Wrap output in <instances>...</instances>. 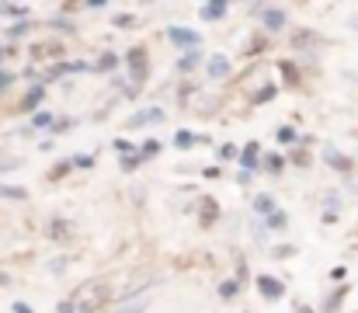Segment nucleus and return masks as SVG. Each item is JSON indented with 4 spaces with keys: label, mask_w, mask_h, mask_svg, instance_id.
I'll list each match as a JSON object with an SVG mask.
<instances>
[{
    "label": "nucleus",
    "mask_w": 358,
    "mask_h": 313,
    "mask_svg": "<svg viewBox=\"0 0 358 313\" xmlns=\"http://www.w3.org/2000/svg\"><path fill=\"white\" fill-rule=\"evenodd\" d=\"M73 300H77L80 313H101L112 303V286H108V279H91L73 293Z\"/></svg>",
    "instance_id": "obj_1"
},
{
    "label": "nucleus",
    "mask_w": 358,
    "mask_h": 313,
    "mask_svg": "<svg viewBox=\"0 0 358 313\" xmlns=\"http://www.w3.org/2000/svg\"><path fill=\"white\" fill-rule=\"evenodd\" d=\"M250 14L257 18V25L268 32V35H282L289 28V14L275 4H250Z\"/></svg>",
    "instance_id": "obj_2"
},
{
    "label": "nucleus",
    "mask_w": 358,
    "mask_h": 313,
    "mask_svg": "<svg viewBox=\"0 0 358 313\" xmlns=\"http://www.w3.org/2000/svg\"><path fill=\"white\" fill-rule=\"evenodd\" d=\"M122 60H125V70H129L132 88L139 91V88L146 84V77H150V56H146V49H143V46H132Z\"/></svg>",
    "instance_id": "obj_3"
},
{
    "label": "nucleus",
    "mask_w": 358,
    "mask_h": 313,
    "mask_svg": "<svg viewBox=\"0 0 358 313\" xmlns=\"http://www.w3.org/2000/svg\"><path fill=\"white\" fill-rule=\"evenodd\" d=\"M167 42L178 49V53H192V49H202V32L195 28H185V25H167L164 28Z\"/></svg>",
    "instance_id": "obj_4"
},
{
    "label": "nucleus",
    "mask_w": 358,
    "mask_h": 313,
    "mask_svg": "<svg viewBox=\"0 0 358 313\" xmlns=\"http://www.w3.org/2000/svg\"><path fill=\"white\" fill-rule=\"evenodd\" d=\"M28 56L35 60V63H63L66 60V46L63 42H35L31 49H28Z\"/></svg>",
    "instance_id": "obj_5"
},
{
    "label": "nucleus",
    "mask_w": 358,
    "mask_h": 313,
    "mask_svg": "<svg viewBox=\"0 0 358 313\" xmlns=\"http://www.w3.org/2000/svg\"><path fill=\"white\" fill-rule=\"evenodd\" d=\"M320 160H324L331 171H338V174H352V171H355V160H352L348 153H341L334 143H324V146H320Z\"/></svg>",
    "instance_id": "obj_6"
},
{
    "label": "nucleus",
    "mask_w": 358,
    "mask_h": 313,
    "mask_svg": "<svg viewBox=\"0 0 358 313\" xmlns=\"http://www.w3.org/2000/svg\"><path fill=\"white\" fill-rule=\"evenodd\" d=\"M160 122H167V111L157 108V104H150V108L132 111V115L125 118V129H146V125H160Z\"/></svg>",
    "instance_id": "obj_7"
},
{
    "label": "nucleus",
    "mask_w": 358,
    "mask_h": 313,
    "mask_svg": "<svg viewBox=\"0 0 358 313\" xmlns=\"http://www.w3.org/2000/svg\"><path fill=\"white\" fill-rule=\"evenodd\" d=\"M240 171H247V174L264 171V153H261V143L257 139L243 143V150H240Z\"/></svg>",
    "instance_id": "obj_8"
},
{
    "label": "nucleus",
    "mask_w": 358,
    "mask_h": 313,
    "mask_svg": "<svg viewBox=\"0 0 358 313\" xmlns=\"http://www.w3.org/2000/svg\"><path fill=\"white\" fill-rule=\"evenodd\" d=\"M254 286H257V293H261L268 303L285 300V282H282V279H275V275H254Z\"/></svg>",
    "instance_id": "obj_9"
},
{
    "label": "nucleus",
    "mask_w": 358,
    "mask_h": 313,
    "mask_svg": "<svg viewBox=\"0 0 358 313\" xmlns=\"http://www.w3.org/2000/svg\"><path fill=\"white\" fill-rule=\"evenodd\" d=\"M230 74H234V63H230V56L216 53V56H209V60H206V77H209V81H227Z\"/></svg>",
    "instance_id": "obj_10"
},
{
    "label": "nucleus",
    "mask_w": 358,
    "mask_h": 313,
    "mask_svg": "<svg viewBox=\"0 0 358 313\" xmlns=\"http://www.w3.org/2000/svg\"><path fill=\"white\" fill-rule=\"evenodd\" d=\"M42 102H45V84H31V88H28V95L17 102V111L35 115V111H42Z\"/></svg>",
    "instance_id": "obj_11"
},
{
    "label": "nucleus",
    "mask_w": 358,
    "mask_h": 313,
    "mask_svg": "<svg viewBox=\"0 0 358 313\" xmlns=\"http://www.w3.org/2000/svg\"><path fill=\"white\" fill-rule=\"evenodd\" d=\"M227 14H230V4H227V0H209V4L199 7V18H202L206 25H220Z\"/></svg>",
    "instance_id": "obj_12"
},
{
    "label": "nucleus",
    "mask_w": 358,
    "mask_h": 313,
    "mask_svg": "<svg viewBox=\"0 0 358 313\" xmlns=\"http://www.w3.org/2000/svg\"><path fill=\"white\" fill-rule=\"evenodd\" d=\"M317 42H320V35H317L313 28H292V32H289V46H292V53H303L306 46L313 49Z\"/></svg>",
    "instance_id": "obj_13"
},
{
    "label": "nucleus",
    "mask_w": 358,
    "mask_h": 313,
    "mask_svg": "<svg viewBox=\"0 0 358 313\" xmlns=\"http://www.w3.org/2000/svg\"><path fill=\"white\" fill-rule=\"evenodd\" d=\"M35 32V21L31 18H24V21H14V25H3V42H17V39H24V35H31Z\"/></svg>",
    "instance_id": "obj_14"
},
{
    "label": "nucleus",
    "mask_w": 358,
    "mask_h": 313,
    "mask_svg": "<svg viewBox=\"0 0 358 313\" xmlns=\"http://www.w3.org/2000/svg\"><path fill=\"white\" fill-rule=\"evenodd\" d=\"M348 293H352V286L345 282V286H338L327 300H324V307H320V313H341V307H345V300H348Z\"/></svg>",
    "instance_id": "obj_15"
},
{
    "label": "nucleus",
    "mask_w": 358,
    "mask_h": 313,
    "mask_svg": "<svg viewBox=\"0 0 358 313\" xmlns=\"http://www.w3.org/2000/svg\"><path fill=\"white\" fill-rule=\"evenodd\" d=\"M299 139H303V132H296V125H289V122H282L278 129H275V143L278 146H299Z\"/></svg>",
    "instance_id": "obj_16"
},
{
    "label": "nucleus",
    "mask_w": 358,
    "mask_h": 313,
    "mask_svg": "<svg viewBox=\"0 0 358 313\" xmlns=\"http://www.w3.org/2000/svg\"><path fill=\"white\" fill-rule=\"evenodd\" d=\"M119 63H125L119 53H112V49H105L98 60H94V74H115L119 70Z\"/></svg>",
    "instance_id": "obj_17"
},
{
    "label": "nucleus",
    "mask_w": 358,
    "mask_h": 313,
    "mask_svg": "<svg viewBox=\"0 0 358 313\" xmlns=\"http://www.w3.org/2000/svg\"><path fill=\"white\" fill-rule=\"evenodd\" d=\"M199 67H202V49L181 53V60L174 63V70H178V74H192V70H199Z\"/></svg>",
    "instance_id": "obj_18"
},
{
    "label": "nucleus",
    "mask_w": 358,
    "mask_h": 313,
    "mask_svg": "<svg viewBox=\"0 0 358 313\" xmlns=\"http://www.w3.org/2000/svg\"><path fill=\"white\" fill-rule=\"evenodd\" d=\"M171 146H174V150H192V146H199V132H192V129H178V132L171 136Z\"/></svg>",
    "instance_id": "obj_19"
},
{
    "label": "nucleus",
    "mask_w": 358,
    "mask_h": 313,
    "mask_svg": "<svg viewBox=\"0 0 358 313\" xmlns=\"http://www.w3.org/2000/svg\"><path fill=\"white\" fill-rule=\"evenodd\" d=\"M199 223L202 226H213L216 219H220V206H216V199H209V195H202V206H199Z\"/></svg>",
    "instance_id": "obj_20"
},
{
    "label": "nucleus",
    "mask_w": 358,
    "mask_h": 313,
    "mask_svg": "<svg viewBox=\"0 0 358 313\" xmlns=\"http://www.w3.org/2000/svg\"><path fill=\"white\" fill-rule=\"evenodd\" d=\"M52 125H56V115L49 111V108H42V111H35L31 118H28V129L35 132V129H49L52 132Z\"/></svg>",
    "instance_id": "obj_21"
},
{
    "label": "nucleus",
    "mask_w": 358,
    "mask_h": 313,
    "mask_svg": "<svg viewBox=\"0 0 358 313\" xmlns=\"http://www.w3.org/2000/svg\"><path fill=\"white\" fill-rule=\"evenodd\" d=\"M0 199H7V202H28V188H24V185H7V181H0Z\"/></svg>",
    "instance_id": "obj_22"
},
{
    "label": "nucleus",
    "mask_w": 358,
    "mask_h": 313,
    "mask_svg": "<svg viewBox=\"0 0 358 313\" xmlns=\"http://www.w3.org/2000/svg\"><path fill=\"white\" fill-rule=\"evenodd\" d=\"M240 150L243 146H237V143H220L216 157H220V164H240Z\"/></svg>",
    "instance_id": "obj_23"
},
{
    "label": "nucleus",
    "mask_w": 358,
    "mask_h": 313,
    "mask_svg": "<svg viewBox=\"0 0 358 313\" xmlns=\"http://www.w3.org/2000/svg\"><path fill=\"white\" fill-rule=\"evenodd\" d=\"M240 289H243V282H240V279H223V282L216 286L220 300H227V303H230V300H237V296H240Z\"/></svg>",
    "instance_id": "obj_24"
},
{
    "label": "nucleus",
    "mask_w": 358,
    "mask_h": 313,
    "mask_svg": "<svg viewBox=\"0 0 358 313\" xmlns=\"http://www.w3.org/2000/svg\"><path fill=\"white\" fill-rule=\"evenodd\" d=\"M254 212H257V219H268L271 212H278V206H275V199L271 195H254Z\"/></svg>",
    "instance_id": "obj_25"
},
{
    "label": "nucleus",
    "mask_w": 358,
    "mask_h": 313,
    "mask_svg": "<svg viewBox=\"0 0 358 313\" xmlns=\"http://www.w3.org/2000/svg\"><path fill=\"white\" fill-rule=\"evenodd\" d=\"M285 164H289L285 153H264V171H268V174H275V178L285 174Z\"/></svg>",
    "instance_id": "obj_26"
},
{
    "label": "nucleus",
    "mask_w": 358,
    "mask_h": 313,
    "mask_svg": "<svg viewBox=\"0 0 358 313\" xmlns=\"http://www.w3.org/2000/svg\"><path fill=\"white\" fill-rule=\"evenodd\" d=\"M0 11H3V18H14V21H24V18H31L28 4H0Z\"/></svg>",
    "instance_id": "obj_27"
},
{
    "label": "nucleus",
    "mask_w": 358,
    "mask_h": 313,
    "mask_svg": "<svg viewBox=\"0 0 358 313\" xmlns=\"http://www.w3.org/2000/svg\"><path fill=\"white\" fill-rule=\"evenodd\" d=\"M278 70H282V77H285V84H289V88H299V67H296L292 60H282V63H278Z\"/></svg>",
    "instance_id": "obj_28"
},
{
    "label": "nucleus",
    "mask_w": 358,
    "mask_h": 313,
    "mask_svg": "<svg viewBox=\"0 0 358 313\" xmlns=\"http://www.w3.org/2000/svg\"><path fill=\"white\" fill-rule=\"evenodd\" d=\"M143 164H146V157H143L139 150H136V153H129V157H119V167H122V171H125V174H132V171H139Z\"/></svg>",
    "instance_id": "obj_29"
},
{
    "label": "nucleus",
    "mask_w": 358,
    "mask_h": 313,
    "mask_svg": "<svg viewBox=\"0 0 358 313\" xmlns=\"http://www.w3.org/2000/svg\"><path fill=\"white\" fill-rule=\"evenodd\" d=\"M264 226H268V230H275V233H278V230H289V212H285V209L271 212V216L264 219Z\"/></svg>",
    "instance_id": "obj_30"
},
{
    "label": "nucleus",
    "mask_w": 358,
    "mask_h": 313,
    "mask_svg": "<svg viewBox=\"0 0 358 313\" xmlns=\"http://www.w3.org/2000/svg\"><path fill=\"white\" fill-rule=\"evenodd\" d=\"M70 230H73V226H70L66 219H59V216L49 223V237H52V240H66V237H70Z\"/></svg>",
    "instance_id": "obj_31"
},
{
    "label": "nucleus",
    "mask_w": 358,
    "mask_h": 313,
    "mask_svg": "<svg viewBox=\"0 0 358 313\" xmlns=\"http://www.w3.org/2000/svg\"><path fill=\"white\" fill-rule=\"evenodd\" d=\"M160 150H164V143H160V139H143V143H139V153H143L146 160H157V157H160Z\"/></svg>",
    "instance_id": "obj_32"
},
{
    "label": "nucleus",
    "mask_w": 358,
    "mask_h": 313,
    "mask_svg": "<svg viewBox=\"0 0 358 313\" xmlns=\"http://www.w3.org/2000/svg\"><path fill=\"white\" fill-rule=\"evenodd\" d=\"M70 171H77V167H73V157H66V160H59V164H56V167L49 171V181H59V178H66Z\"/></svg>",
    "instance_id": "obj_33"
},
{
    "label": "nucleus",
    "mask_w": 358,
    "mask_h": 313,
    "mask_svg": "<svg viewBox=\"0 0 358 313\" xmlns=\"http://www.w3.org/2000/svg\"><path fill=\"white\" fill-rule=\"evenodd\" d=\"M268 254H271L275 261H285V258H296V254H299V247H296V244H278V247H271Z\"/></svg>",
    "instance_id": "obj_34"
},
{
    "label": "nucleus",
    "mask_w": 358,
    "mask_h": 313,
    "mask_svg": "<svg viewBox=\"0 0 358 313\" xmlns=\"http://www.w3.org/2000/svg\"><path fill=\"white\" fill-rule=\"evenodd\" d=\"M45 28H52V32H63V35H77L73 21H66V18H52V21H45Z\"/></svg>",
    "instance_id": "obj_35"
},
{
    "label": "nucleus",
    "mask_w": 358,
    "mask_h": 313,
    "mask_svg": "<svg viewBox=\"0 0 358 313\" xmlns=\"http://www.w3.org/2000/svg\"><path fill=\"white\" fill-rule=\"evenodd\" d=\"M94 164H98L94 153H73V167H77V171H91Z\"/></svg>",
    "instance_id": "obj_36"
},
{
    "label": "nucleus",
    "mask_w": 358,
    "mask_h": 313,
    "mask_svg": "<svg viewBox=\"0 0 358 313\" xmlns=\"http://www.w3.org/2000/svg\"><path fill=\"white\" fill-rule=\"evenodd\" d=\"M112 25H115V28H125V32H129V28H139L143 21H139L136 14H115V21H112Z\"/></svg>",
    "instance_id": "obj_37"
},
{
    "label": "nucleus",
    "mask_w": 358,
    "mask_h": 313,
    "mask_svg": "<svg viewBox=\"0 0 358 313\" xmlns=\"http://www.w3.org/2000/svg\"><path fill=\"white\" fill-rule=\"evenodd\" d=\"M112 313H146V300H125V307H119Z\"/></svg>",
    "instance_id": "obj_38"
},
{
    "label": "nucleus",
    "mask_w": 358,
    "mask_h": 313,
    "mask_svg": "<svg viewBox=\"0 0 358 313\" xmlns=\"http://www.w3.org/2000/svg\"><path fill=\"white\" fill-rule=\"evenodd\" d=\"M112 150H115V153H119V157H129V153H136V150H139V146H132V143H129V139H112Z\"/></svg>",
    "instance_id": "obj_39"
},
{
    "label": "nucleus",
    "mask_w": 358,
    "mask_h": 313,
    "mask_svg": "<svg viewBox=\"0 0 358 313\" xmlns=\"http://www.w3.org/2000/svg\"><path fill=\"white\" fill-rule=\"evenodd\" d=\"M14 81H17V74H14V70H7V67H3V70H0V95H7V91H10V84H14Z\"/></svg>",
    "instance_id": "obj_40"
},
{
    "label": "nucleus",
    "mask_w": 358,
    "mask_h": 313,
    "mask_svg": "<svg viewBox=\"0 0 358 313\" xmlns=\"http://www.w3.org/2000/svg\"><path fill=\"white\" fill-rule=\"evenodd\" d=\"M275 95H278V88H275V84H268V88H261V91L254 95V104H264V102H271Z\"/></svg>",
    "instance_id": "obj_41"
},
{
    "label": "nucleus",
    "mask_w": 358,
    "mask_h": 313,
    "mask_svg": "<svg viewBox=\"0 0 358 313\" xmlns=\"http://www.w3.org/2000/svg\"><path fill=\"white\" fill-rule=\"evenodd\" d=\"M327 279H331V282H338V286H345V279H348V268H345V265H334V268L327 272Z\"/></svg>",
    "instance_id": "obj_42"
},
{
    "label": "nucleus",
    "mask_w": 358,
    "mask_h": 313,
    "mask_svg": "<svg viewBox=\"0 0 358 313\" xmlns=\"http://www.w3.org/2000/svg\"><path fill=\"white\" fill-rule=\"evenodd\" d=\"M306 160H310V153H306V146H296V150H292V164H296V167H310Z\"/></svg>",
    "instance_id": "obj_43"
},
{
    "label": "nucleus",
    "mask_w": 358,
    "mask_h": 313,
    "mask_svg": "<svg viewBox=\"0 0 358 313\" xmlns=\"http://www.w3.org/2000/svg\"><path fill=\"white\" fill-rule=\"evenodd\" d=\"M56 313H80V310H77V300H73V296L59 300V303H56Z\"/></svg>",
    "instance_id": "obj_44"
},
{
    "label": "nucleus",
    "mask_w": 358,
    "mask_h": 313,
    "mask_svg": "<svg viewBox=\"0 0 358 313\" xmlns=\"http://www.w3.org/2000/svg\"><path fill=\"white\" fill-rule=\"evenodd\" d=\"M14 53H17V49H14V46H10V42H0V70H3V67H7V60H10V56H14Z\"/></svg>",
    "instance_id": "obj_45"
},
{
    "label": "nucleus",
    "mask_w": 358,
    "mask_h": 313,
    "mask_svg": "<svg viewBox=\"0 0 358 313\" xmlns=\"http://www.w3.org/2000/svg\"><path fill=\"white\" fill-rule=\"evenodd\" d=\"M324 206H327V212H338V209H341V195H334V192L324 195Z\"/></svg>",
    "instance_id": "obj_46"
},
{
    "label": "nucleus",
    "mask_w": 358,
    "mask_h": 313,
    "mask_svg": "<svg viewBox=\"0 0 358 313\" xmlns=\"http://www.w3.org/2000/svg\"><path fill=\"white\" fill-rule=\"evenodd\" d=\"M73 129V118H56V125H52V132L59 136V132H70Z\"/></svg>",
    "instance_id": "obj_47"
},
{
    "label": "nucleus",
    "mask_w": 358,
    "mask_h": 313,
    "mask_svg": "<svg viewBox=\"0 0 358 313\" xmlns=\"http://www.w3.org/2000/svg\"><path fill=\"white\" fill-rule=\"evenodd\" d=\"M66 265H70L66 258H52V261H49V272H52V275H59V272H66Z\"/></svg>",
    "instance_id": "obj_48"
},
{
    "label": "nucleus",
    "mask_w": 358,
    "mask_h": 313,
    "mask_svg": "<svg viewBox=\"0 0 358 313\" xmlns=\"http://www.w3.org/2000/svg\"><path fill=\"white\" fill-rule=\"evenodd\" d=\"M250 233H254V237L261 240V237L268 233V226H264V219H254V223H250Z\"/></svg>",
    "instance_id": "obj_49"
},
{
    "label": "nucleus",
    "mask_w": 358,
    "mask_h": 313,
    "mask_svg": "<svg viewBox=\"0 0 358 313\" xmlns=\"http://www.w3.org/2000/svg\"><path fill=\"white\" fill-rule=\"evenodd\" d=\"M21 164L17 160H0V174H10V171H17Z\"/></svg>",
    "instance_id": "obj_50"
},
{
    "label": "nucleus",
    "mask_w": 358,
    "mask_h": 313,
    "mask_svg": "<svg viewBox=\"0 0 358 313\" xmlns=\"http://www.w3.org/2000/svg\"><path fill=\"white\" fill-rule=\"evenodd\" d=\"M84 11H105V0H87V4H80Z\"/></svg>",
    "instance_id": "obj_51"
},
{
    "label": "nucleus",
    "mask_w": 358,
    "mask_h": 313,
    "mask_svg": "<svg viewBox=\"0 0 358 313\" xmlns=\"http://www.w3.org/2000/svg\"><path fill=\"white\" fill-rule=\"evenodd\" d=\"M10 313H35V310H31L28 303H21V300H17V303H10Z\"/></svg>",
    "instance_id": "obj_52"
},
{
    "label": "nucleus",
    "mask_w": 358,
    "mask_h": 313,
    "mask_svg": "<svg viewBox=\"0 0 358 313\" xmlns=\"http://www.w3.org/2000/svg\"><path fill=\"white\" fill-rule=\"evenodd\" d=\"M334 223H338V212H327L324 209V226H334Z\"/></svg>",
    "instance_id": "obj_53"
},
{
    "label": "nucleus",
    "mask_w": 358,
    "mask_h": 313,
    "mask_svg": "<svg viewBox=\"0 0 358 313\" xmlns=\"http://www.w3.org/2000/svg\"><path fill=\"white\" fill-rule=\"evenodd\" d=\"M250 178H254V174H247V171H237V185H250Z\"/></svg>",
    "instance_id": "obj_54"
},
{
    "label": "nucleus",
    "mask_w": 358,
    "mask_h": 313,
    "mask_svg": "<svg viewBox=\"0 0 358 313\" xmlns=\"http://www.w3.org/2000/svg\"><path fill=\"white\" fill-rule=\"evenodd\" d=\"M299 313H313V307H299Z\"/></svg>",
    "instance_id": "obj_55"
},
{
    "label": "nucleus",
    "mask_w": 358,
    "mask_h": 313,
    "mask_svg": "<svg viewBox=\"0 0 358 313\" xmlns=\"http://www.w3.org/2000/svg\"><path fill=\"white\" fill-rule=\"evenodd\" d=\"M352 28H355V32H358V14H355V18H352Z\"/></svg>",
    "instance_id": "obj_56"
},
{
    "label": "nucleus",
    "mask_w": 358,
    "mask_h": 313,
    "mask_svg": "<svg viewBox=\"0 0 358 313\" xmlns=\"http://www.w3.org/2000/svg\"><path fill=\"white\" fill-rule=\"evenodd\" d=\"M0 18H3V11H0Z\"/></svg>",
    "instance_id": "obj_57"
},
{
    "label": "nucleus",
    "mask_w": 358,
    "mask_h": 313,
    "mask_svg": "<svg viewBox=\"0 0 358 313\" xmlns=\"http://www.w3.org/2000/svg\"><path fill=\"white\" fill-rule=\"evenodd\" d=\"M355 313H358V310H355Z\"/></svg>",
    "instance_id": "obj_58"
}]
</instances>
